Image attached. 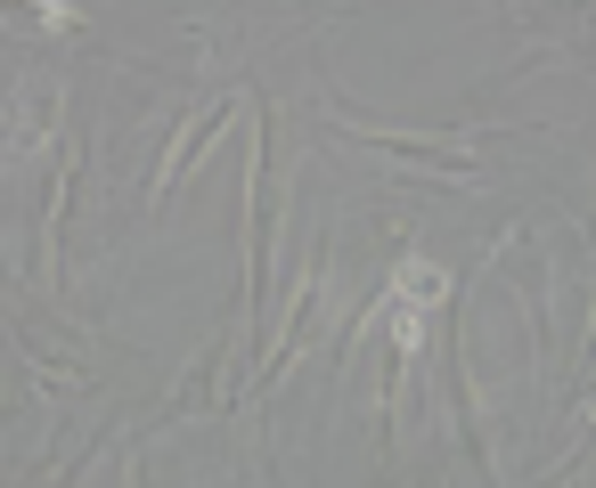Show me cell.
Returning <instances> with one entry per match:
<instances>
[{
	"label": "cell",
	"mask_w": 596,
	"mask_h": 488,
	"mask_svg": "<svg viewBox=\"0 0 596 488\" xmlns=\"http://www.w3.org/2000/svg\"><path fill=\"white\" fill-rule=\"evenodd\" d=\"M441 293H449V278H441L434 261H408L401 278H393V302H384V310H408V302H417V310H434Z\"/></svg>",
	"instance_id": "obj_1"
}]
</instances>
